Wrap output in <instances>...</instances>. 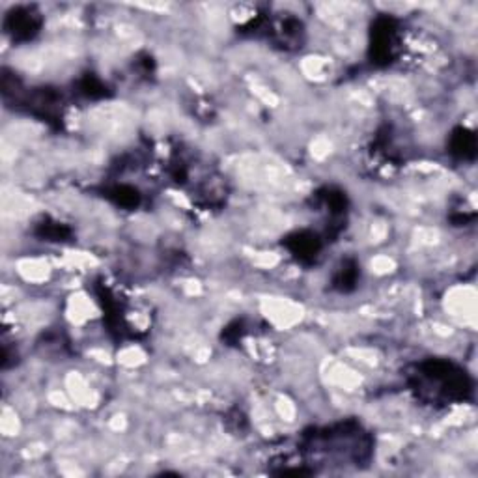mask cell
<instances>
[{
	"instance_id": "6",
	"label": "cell",
	"mask_w": 478,
	"mask_h": 478,
	"mask_svg": "<svg viewBox=\"0 0 478 478\" xmlns=\"http://www.w3.org/2000/svg\"><path fill=\"white\" fill-rule=\"evenodd\" d=\"M110 197L114 198V202L120 204V206H124V208H135L138 204V200H140V198H138V192L127 186L114 187L113 192H110Z\"/></svg>"
},
{
	"instance_id": "5",
	"label": "cell",
	"mask_w": 478,
	"mask_h": 478,
	"mask_svg": "<svg viewBox=\"0 0 478 478\" xmlns=\"http://www.w3.org/2000/svg\"><path fill=\"white\" fill-rule=\"evenodd\" d=\"M450 148L460 157L472 156L475 154V137H472L471 133H467L465 129H460V131L454 133Z\"/></svg>"
},
{
	"instance_id": "3",
	"label": "cell",
	"mask_w": 478,
	"mask_h": 478,
	"mask_svg": "<svg viewBox=\"0 0 478 478\" xmlns=\"http://www.w3.org/2000/svg\"><path fill=\"white\" fill-rule=\"evenodd\" d=\"M288 247L299 260H312L320 251V239L308 232H299L288 239Z\"/></svg>"
},
{
	"instance_id": "2",
	"label": "cell",
	"mask_w": 478,
	"mask_h": 478,
	"mask_svg": "<svg viewBox=\"0 0 478 478\" xmlns=\"http://www.w3.org/2000/svg\"><path fill=\"white\" fill-rule=\"evenodd\" d=\"M372 36H374L372 51H374L376 62H388V58H393V53H395L396 47L395 21L388 17L377 19Z\"/></svg>"
},
{
	"instance_id": "1",
	"label": "cell",
	"mask_w": 478,
	"mask_h": 478,
	"mask_svg": "<svg viewBox=\"0 0 478 478\" xmlns=\"http://www.w3.org/2000/svg\"><path fill=\"white\" fill-rule=\"evenodd\" d=\"M4 26L13 40L26 42V40H32L36 36L38 30L42 26V19H40V13L30 10V8H17V10L10 12Z\"/></svg>"
},
{
	"instance_id": "4",
	"label": "cell",
	"mask_w": 478,
	"mask_h": 478,
	"mask_svg": "<svg viewBox=\"0 0 478 478\" xmlns=\"http://www.w3.org/2000/svg\"><path fill=\"white\" fill-rule=\"evenodd\" d=\"M357 277H358L357 263L346 262L340 269H338V273H336L335 286L338 288V290H342V292H347V290H352V288L355 286Z\"/></svg>"
}]
</instances>
